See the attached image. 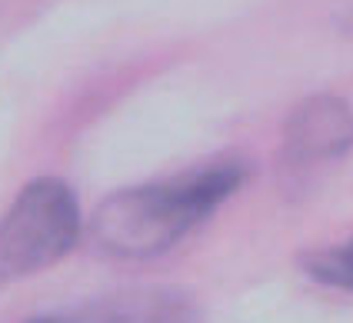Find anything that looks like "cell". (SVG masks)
Returning a JSON list of instances; mask_svg holds the SVG:
<instances>
[{
	"instance_id": "1",
	"label": "cell",
	"mask_w": 353,
	"mask_h": 323,
	"mask_svg": "<svg viewBox=\"0 0 353 323\" xmlns=\"http://www.w3.org/2000/svg\"><path fill=\"white\" fill-rule=\"evenodd\" d=\"M250 167L240 157H214L150 183L110 194L90 220L100 253L114 260H150L174 250L207 223L247 183Z\"/></svg>"
},
{
	"instance_id": "2",
	"label": "cell",
	"mask_w": 353,
	"mask_h": 323,
	"mask_svg": "<svg viewBox=\"0 0 353 323\" xmlns=\"http://www.w3.org/2000/svg\"><path fill=\"white\" fill-rule=\"evenodd\" d=\"M77 194L60 177H37L0 217V283L34 277L60 263L80 240Z\"/></svg>"
},
{
	"instance_id": "3",
	"label": "cell",
	"mask_w": 353,
	"mask_h": 323,
	"mask_svg": "<svg viewBox=\"0 0 353 323\" xmlns=\"http://www.w3.org/2000/svg\"><path fill=\"white\" fill-rule=\"evenodd\" d=\"M27 323H200L194 303L176 290H130L37 313Z\"/></svg>"
},
{
	"instance_id": "4",
	"label": "cell",
	"mask_w": 353,
	"mask_h": 323,
	"mask_svg": "<svg viewBox=\"0 0 353 323\" xmlns=\"http://www.w3.org/2000/svg\"><path fill=\"white\" fill-rule=\"evenodd\" d=\"M353 147V107L340 97L316 94L287 121V150L294 160H336Z\"/></svg>"
},
{
	"instance_id": "5",
	"label": "cell",
	"mask_w": 353,
	"mask_h": 323,
	"mask_svg": "<svg viewBox=\"0 0 353 323\" xmlns=\"http://www.w3.org/2000/svg\"><path fill=\"white\" fill-rule=\"evenodd\" d=\"M300 270L320 286L353 293V237L334 247H320L300 253Z\"/></svg>"
}]
</instances>
